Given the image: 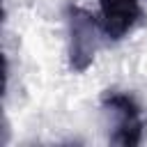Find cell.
I'll return each instance as SVG.
<instances>
[{
    "mask_svg": "<svg viewBox=\"0 0 147 147\" xmlns=\"http://www.w3.org/2000/svg\"><path fill=\"white\" fill-rule=\"evenodd\" d=\"M103 108H108L115 115V133L110 136V140L124 147L138 145L142 138L145 122L140 117V108L133 101V96L124 92H108L103 96Z\"/></svg>",
    "mask_w": 147,
    "mask_h": 147,
    "instance_id": "7a4b0ae2",
    "label": "cell"
},
{
    "mask_svg": "<svg viewBox=\"0 0 147 147\" xmlns=\"http://www.w3.org/2000/svg\"><path fill=\"white\" fill-rule=\"evenodd\" d=\"M67 25H69V64L74 71L83 74L94 62V55L101 48V39L106 37V32L101 18L74 5L67 9Z\"/></svg>",
    "mask_w": 147,
    "mask_h": 147,
    "instance_id": "6da1fadb",
    "label": "cell"
},
{
    "mask_svg": "<svg viewBox=\"0 0 147 147\" xmlns=\"http://www.w3.org/2000/svg\"><path fill=\"white\" fill-rule=\"evenodd\" d=\"M101 25L108 39H122L142 16L140 0H99Z\"/></svg>",
    "mask_w": 147,
    "mask_h": 147,
    "instance_id": "3957f363",
    "label": "cell"
}]
</instances>
